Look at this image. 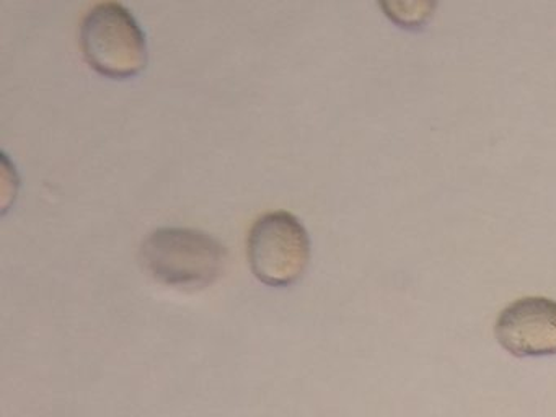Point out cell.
Returning a JSON list of instances; mask_svg holds the SVG:
<instances>
[{"mask_svg":"<svg viewBox=\"0 0 556 417\" xmlns=\"http://www.w3.org/2000/svg\"><path fill=\"white\" fill-rule=\"evenodd\" d=\"M139 254L154 279L178 289L210 286L220 276L227 260L219 238L201 228L178 225L149 231Z\"/></svg>","mask_w":556,"mask_h":417,"instance_id":"1","label":"cell"},{"mask_svg":"<svg viewBox=\"0 0 556 417\" xmlns=\"http://www.w3.org/2000/svg\"><path fill=\"white\" fill-rule=\"evenodd\" d=\"M79 42L90 67L106 77H132L148 64V41L141 25L128 7L115 0L93 3L84 13Z\"/></svg>","mask_w":556,"mask_h":417,"instance_id":"2","label":"cell"},{"mask_svg":"<svg viewBox=\"0 0 556 417\" xmlns=\"http://www.w3.org/2000/svg\"><path fill=\"white\" fill-rule=\"evenodd\" d=\"M247 254L253 274L268 286H289L311 260V238L301 218L285 208L263 212L250 225Z\"/></svg>","mask_w":556,"mask_h":417,"instance_id":"3","label":"cell"},{"mask_svg":"<svg viewBox=\"0 0 556 417\" xmlns=\"http://www.w3.org/2000/svg\"><path fill=\"white\" fill-rule=\"evenodd\" d=\"M497 344L514 357L556 355V302L546 296L514 300L494 323Z\"/></svg>","mask_w":556,"mask_h":417,"instance_id":"4","label":"cell"},{"mask_svg":"<svg viewBox=\"0 0 556 417\" xmlns=\"http://www.w3.org/2000/svg\"><path fill=\"white\" fill-rule=\"evenodd\" d=\"M387 16L403 28H416L431 18L434 2H382Z\"/></svg>","mask_w":556,"mask_h":417,"instance_id":"5","label":"cell"}]
</instances>
